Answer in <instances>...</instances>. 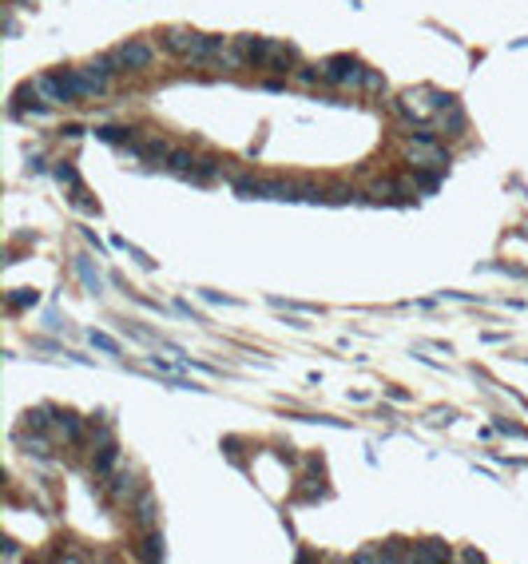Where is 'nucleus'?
I'll use <instances>...</instances> for the list:
<instances>
[{
	"label": "nucleus",
	"instance_id": "16",
	"mask_svg": "<svg viewBox=\"0 0 528 564\" xmlns=\"http://www.w3.org/2000/svg\"><path fill=\"white\" fill-rule=\"evenodd\" d=\"M139 552H143L148 561H163V552H167V549H163V537H155V533H151V537L143 540V549H139Z\"/></svg>",
	"mask_w": 528,
	"mask_h": 564
},
{
	"label": "nucleus",
	"instance_id": "9",
	"mask_svg": "<svg viewBox=\"0 0 528 564\" xmlns=\"http://www.w3.org/2000/svg\"><path fill=\"white\" fill-rule=\"evenodd\" d=\"M167 167H171V171H179V175H195L199 160L191 155V151H171V155H167Z\"/></svg>",
	"mask_w": 528,
	"mask_h": 564
},
{
	"label": "nucleus",
	"instance_id": "7",
	"mask_svg": "<svg viewBox=\"0 0 528 564\" xmlns=\"http://www.w3.org/2000/svg\"><path fill=\"white\" fill-rule=\"evenodd\" d=\"M131 151H136L139 160H167V155H171V148H167L163 139H148V143H131Z\"/></svg>",
	"mask_w": 528,
	"mask_h": 564
},
{
	"label": "nucleus",
	"instance_id": "12",
	"mask_svg": "<svg viewBox=\"0 0 528 564\" xmlns=\"http://www.w3.org/2000/svg\"><path fill=\"white\" fill-rule=\"evenodd\" d=\"M136 521H139L143 528L155 525V501H151L148 493H143V497H139V505H136Z\"/></svg>",
	"mask_w": 528,
	"mask_h": 564
},
{
	"label": "nucleus",
	"instance_id": "22",
	"mask_svg": "<svg viewBox=\"0 0 528 564\" xmlns=\"http://www.w3.org/2000/svg\"><path fill=\"white\" fill-rule=\"evenodd\" d=\"M497 430H501V433H513V437H525V430H520V425H513V421H504V417H497Z\"/></svg>",
	"mask_w": 528,
	"mask_h": 564
},
{
	"label": "nucleus",
	"instance_id": "15",
	"mask_svg": "<svg viewBox=\"0 0 528 564\" xmlns=\"http://www.w3.org/2000/svg\"><path fill=\"white\" fill-rule=\"evenodd\" d=\"M99 139H108V143H131V132L127 127H96Z\"/></svg>",
	"mask_w": 528,
	"mask_h": 564
},
{
	"label": "nucleus",
	"instance_id": "24",
	"mask_svg": "<svg viewBox=\"0 0 528 564\" xmlns=\"http://www.w3.org/2000/svg\"><path fill=\"white\" fill-rule=\"evenodd\" d=\"M298 80H302V84H318V72H310V68H302V72H298Z\"/></svg>",
	"mask_w": 528,
	"mask_h": 564
},
{
	"label": "nucleus",
	"instance_id": "8",
	"mask_svg": "<svg viewBox=\"0 0 528 564\" xmlns=\"http://www.w3.org/2000/svg\"><path fill=\"white\" fill-rule=\"evenodd\" d=\"M234 191L246 195V199H266V183H262V179H250V175H238V179H234Z\"/></svg>",
	"mask_w": 528,
	"mask_h": 564
},
{
	"label": "nucleus",
	"instance_id": "4",
	"mask_svg": "<svg viewBox=\"0 0 528 564\" xmlns=\"http://www.w3.org/2000/svg\"><path fill=\"white\" fill-rule=\"evenodd\" d=\"M115 60H120L123 68H148V64L155 60V48H151V44H143V40H131V44L115 48Z\"/></svg>",
	"mask_w": 528,
	"mask_h": 564
},
{
	"label": "nucleus",
	"instance_id": "3",
	"mask_svg": "<svg viewBox=\"0 0 528 564\" xmlns=\"http://www.w3.org/2000/svg\"><path fill=\"white\" fill-rule=\"evenodd\" d=\"M326 80H330V84H357V80H362V68H357V60L354 56H334V60H326Z\"/></svg>",
	"mask_w": 528,
	"mask_h": 564
},
{
	"label": "nucleus",
	"instance_id": "5",
	"mask_svg": "<svg viewBox=\"0 0 528 564\" xmlns=\"http://www.w3.org/2000/svg\"><path fill=\"white\" fill-rule=\"evenodd\" d=\"M409 556H413V561H425V564L449 561V544H441V540H421V544L409 552Z\"/></svg>",
	"mask_w": 528,
	"mask_h": 564
},
{
	"label": "nucleus",
	"instance_id": "21",
	"mask_svg": "<svg viewBox=\"0 0 528 564\" xmlns=\"http://www.w3.org/2000/svg\"><path fill=\"white\" fill-rule=\"evenodd\" d=\"M28 425H32V430H44V425H48V409H32V414H28Z\"/></svg>",
	"mask_w": 528,
	"mask_h": 564
},
{
	"label": "nucleus",
	"instance_id": "19",
	"mask_svg": "<svg viewBox=\"0 0 528 564\" xmlns=\"http://www.w3.org/2000/svg\"><path fill=\"white\" fill-rule=\"evenodd\" d=\"M56 179H60V183L80 187V179H76V167H72V163H60V167H56Z\"/></svg>",
	"mask_w": 528,
	"mask_h": 564
},
{
	"label": "nucleus",
	"instance_id": "6",
	"mask_svg": "<svg viewBox=\"0 0 528 564\" xmlns=\"http://www.w3.org/2000/svg\"><path fill=\"white\" fill-rule=\"evenodd\" d=\"M163 44H167L171 52H183V56H191V48L199 44V32H187V28H171Z\"/></svg>",
	"mask_w": 528,
	"mask_h": 564
},
{
	"label": "nucleus",
	"instance_id": "23",
	"mask_svg": "<svg viewBox=\"0 0 528 564\" xmlns=\"http://www.w3.org/2000/svg\"><path fill=\"white\" fill-rule=\"evenodd\" d=\"M362 84H366V87H373V92H378V87H385V80H381L378 72H366V76H362Z\"/></svg>",
	"mask_w": 528,
	"mask_h": 564
},
{
	"label": "nucleus",
	"instance_id": "17",
	"mask_svg": "<svg viewBox=\"0 0 528 564\" xmlns=\"http://www.w3.org/2000/svg\"><path fill=\"white\" fill-rule=\"evenodd\" d=\"M36 302H40L36 290H13V295H8V306H16V310H20V306H36Z\"/></svg>",
	"mask_w": 528,
	"mask_h": 564
},
{
	"label": "nucleus",
	"instance_id": "10",
	"mask_svg": "<svg viewBox=\"0 0 528 564\" xmlns=\"http://www.w3.org/2000/svg\"><path fill=\"white\" fill-rule=\"evenodd\" d=\"M56 425H60V433L68 437V442H80V437H84V430H80V417H76V414H56Z\"/></svg>",
	"mask_w": 528,
	"mask_h": 564
},
{
	"label": "nucleus",
	"instance_id": "18",
	"mask_svg": "<svg viewBox=\"0 0 528 564\" xmlns=\"http://www.w3.org/2000/svg\"><path fill=\"white\" fill-rule=\"evenodd\" d=\"M92 346H99L104 354H120V346H115V338H108V334H99V330H92Z\"/></svg>",
	"mask_w": 528,
	"mask_h": 564
},
{
	"label": "nucleus",
	"instance_id": "1",
	"mask_svg": "<svg viewBox=\"0 0 528 564\" xmlns=\"http://www.w3.org/2000/svg\"><path fill=\"white\" fill-rule=\"evenodd\" d=\"M36 92L52 99V104H76V76L72 72H56V76H40L36 80Z\"/></svg>",
	"mask_w": 528,
	"mask_h": 564
},
{
	"label": "nucleus",
	"instance_id": "2",
	"mask_svg": "<svg viewBox=\"0 0 528 564\" xmlns=\"http://www.w3.org/2000/svg\"><path fill=\"white\" fill-rule=\"evenodd\" d=\"M283 52V44L274 40H262V36H238V56L243 60H255V64H271L274 56Z\"/></svg>",
	"mask_w": 528,
	"mask_h": 564
},
{
	"label": "nucleus",
	"instance_id": "14",
	"mask_svg": "<svg viewBox=\"0 0 528 564\" xmlns=\"http://www.w3.org/2000/svg\"><path fill=\"white\" fill-rule=\"evenodd\" d=\"M111 493H115V497L136 493V477H131V473H115V477H111Z\"/></svg>",
	"mask_w": 528,
	"mask_h": 564
},
{
	"label": "nucleus",
	"instance_id": "11",
	"mask_svg": "<svg viewBox=\"0 0 528 564\" xmlns=\"http://www.w3.org/2000/svg\"><path fill=\"white\" fill-rule=\"evenodd\" d=\"M115 457H120V449H115L111 442H104V449H99V457H96V473H99V477H104V473H111Z\"/></svg>",
	"mask_w": 528,
	"mask_h": 564
},
{
	"label": "nucleus",
	"instance_id": "20",
	"mask_svg": "<svg viewBox=\"0 0 528 564\" xmlns=\"http://www.w3.org/2000/svg\"><path fill=\"white\" fill-rule=\"evenodd\" d=\"M215 175H219L215 160H199V167H195V179H215Z\"/></svg>",
	"mask_w": 528,
	"mask_h": 564
},
{
	"label": "nucleus",
	"instance_id": "13",
	"mask_svg": "<svg viewBox=\"0 0 528 564\" xmlns=\"http://www.w3.org/2000/svg\"><path fill=\"white\" fill-rule=\"evenodd\" d=\"M76 270H80V279L87 282V290H92V295H99V274H96V270H92V262H87L84 255L76 258Z\"/></svg>",
	"mask_w": 528,
	"mask_h": 564
}]
</instances>
